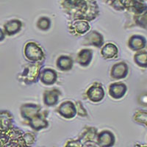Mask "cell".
Wrapping results in <instances>:
<instances>
[{"instance_id":"6da1fadb","label":"cell","mask_w":147,"mask_h":147,"mask_svg":"<svg viewBox=\"0 0 147 147\" xmlns=\"http://www.w3.org/2000/svg\"><path fill=\"white\" fill-rule=\"evenodd\" d=\"M25 57L31 62H38L43 60L44 57L41 48L33 42H29L24 48Z\"/></svg>"},{"instance_id":"7a4b0ae2","label":"cell","mask_w":147,"mask_h":147,"mask_svg":"<svg viewBox=\"0 0 147 147\" xmlns=\"http://www.w3.org/2000/svg\"><path fill=\"white\" fill-rule=\"evenodd\" d=\"M87 96L91 102H101L105 96V91H104L102 85L99 83H95L92 85L88 90Z\"/></svg>"},{"instance_id":"3957f363","label":"cell","mask_w":147,"mask_h":147,"mask_svg":"<svg viewBox=\"0 0 147 147\" xmlns=\"http://www.w3.org/2000/svg\"><path fill=\"white\" fill-rule=\"evenodd\" d=\"M40 67L37 65H28L22 74L23 80L25 82H35L39 75Z\"/></svg>"},{"instance_id":"277c9868","label":"cell","mask_w":147,"mask_h":147,"mask_svg":"<svg viewBox=\"0 0 147 147\" xmlns=\"http://www.w3.org/2000/svg\"><path fill=\"white\" fill-rule=\"evenodd\" d=\"M58 112L65 119H72L77 113L75 105L71 102H65L60 105L58 108Z\"/></svg>"},{"instance_id":"5b68a950","label":"cell","mask_w":147,"mask_h":147,"mask_svg":"<svg viewBox=\"0 0 147 147\" xmlns=\"http://www.w3.org/2000/svg\"><path fill=\"white\" fill-rule=\"evenodd\" d=\"M128 74V66L124 62L115 63L111 70V77L115 80L125 78Z\"/></svg>"},{"instance_id":"8992f818","label":"cell","mask_w":147,"mask_h":147,"mask_svg":"<svg viewBox=\"0 0 147 147\" xmlns=\"http://www.w3.org/2000/svg\"><path fill=\"white\" fill-rule=\"evenodd\" d=\"M127 86L121 82L111 84L109 88V94L114 99H121L125 95Z\"/></svg>"},{"instance_id":"52a82bcc","label":"cell","mask_w":147,"mask_h":147,"mask_svg":"<svg viewBox=\"0 0 147 147\" xmlns=\"http://www.w3.org/2000/svg\"><path fill=\"white\" fill-rule=\"evenodd\" d=\"M146 40L141 35H132L129 40V47L134 51H140L146 47Z\"/></svg>"},{"instance_id":"ba28073f","label":"cell","mask_w":147,"mask_h":147,"mask_svg":"<svg viewBox=\"0 0 147 147\" xmlns=\"http://www.w3.org/2000/svg\"><path fill=\"white\" fill-rule=\"evenodd\" d=\"M115 143V137L110 131L102 132L98 136V144L100 146H111Z\"/></svg>"},{"instance_id":"9c48e42d","label":"cell","mask_w":147,"mask_h":147,"mask_svg":"<svg viewBox=\"0 0 147 147\" xmlns=\"http://www.w3.org/2000/svg\"><path fill=\"white\" fill-rule=\"evenodd\" d=\"M40 110L38 106L35 105H32V104H27L24 105L21 108V112L22 115L24 119L30 120L32 119L34 116L38 115V113Z\"/></svg>"},{"instance_id":"30bf717a","label":"cell","mask_w":147,"mask_h":147,"mask_svg":"<svg viewBox=\"0 0 147 147\" xmlns=\"http://www.w3.org/2000/svg\"><path fill=\"white\" fill-rule=\"evenodd\" d=\"M40 80L44 84L47 85H53L57 80V73L50 69H46L43 70L40 74Z\"/></svg>"},{"instance_id":"8fae6325","label":"cell","mask_w":147,"mask_h":147,"mask_svg":"<svg viewBox=\"0 0 147 147\" xmlns=\"http://www.w3.org/2000/svg\"><path fill=\"white\" fill-rule=\"evenodd\" d=\"M22 24L19 20H10L4 26L5 32L8 35H14L20 31Z\"/></svg>"},{"instance_id":"7c38bea8","label":"cell","mask_w":147,"mask_h":147,"mask_svg":"<svg viewBox=\"0 0 147 147\" xmlns=\"http://www.w3.org/2000/svg\"><path fill=\"white\" fill-rule=\"evenodd\" d=\"M12 119V116L9 113H0V130L9 131L13 128Z\"/></svg>"},{"instance_id":"4fadbf2b","label":"cell","mask_w":147,"mask_h":147,"mask_svg":"<svg viewBox=\"0 0 147 147\" xmlns=\"http://www.w3.org/2000/svg\"><path fill=\"white\" fill-rule=\"evenodd\" d=\"M92 59V52L89 49H82L77 55V62L82 66H87Z\"/></svg>"},{"instance_id":"5bb4252c","label":"cell","mask_w":147,"mask_h":147,"mask_svg":"<svg viewBox=\"0 0 147 147\" xmlns=\"http://www.w3.org/2000/svg\"><path fill=\"white\" fill-rule=\"evenodd\" d=\"M86 40L88 44L94 45L96 47H102L103 44V37L98 32L93 31L85 37Z\"/></svg>"},{"instance_id":"9a60e30c","label":"cell","mask_w":147,"mask_h":147,"mask_svg":"<svg viewBox=\"0 0 147 147\" xmlns=\"http://www.w3.org/2000/svg\"><path fill=\"white\" fill-rule=\"evenodd\" d=\"M102 56L106 59H110L115 57L118 54V48L113 44H107L104 46L102 49Z\"/></svg>"},{"instance_id":"2e32d148","label":"cell","mask_w":147,"mask_h":147,"mask_svg":"<svg viewBox=\"0 0 147 147\" xmlns=\"http://www.w3.org/2000/svg\"><path fill=\"white\" fill-rule=\"evenodd\" d=\"M60 93L57 90H47L44 94V103L48 106H52L57 103Z\"/></svg>"},{"instance_id":"e0dca14e","label":"cell","mask_w":147,"mask_h":147,"mask_svg":"<svg viewBox=\"0 0 147 147\" xmlns=\"http://www.w3.org/2000/svg\"><path fill=\"white\" fill-rule=\"evenodd\" d=\"M57 66L62 71H69L73 66V60L69 56H60L57 60Z\"/></svg>"},{"instance_id":"ac0fdd59","label":"cell","mask_w":147,"mask_h":147,"mask_svg":"<svg viewBox=\"0 0 147 147\" xmlns=\"http://www.w3.org/2000/svg\"><path fill=\"white\" fill-rule=\"evenodd\" d=\"M30 126L35 129V130H39L42 128H45L48 126V122L43 118V116L40 115H36L34 116L32 119H30Z\"/></svg>"},{"instance_id":"d6986e66","label":"cell","mask_w":147,"mask_h":147,"mask_svg":"<svg viewBox=\"0 0 147 147\" xmlns=\"http://www.w3.org/2000/svg\"><path fill=\"white\" fill-rule=\"evenodd\" d=\"M72 30L77 34L82 35L90 30V25L85 21H76L72 24Z\"/></svg>"},{"instance_id":"ffe728a7","label":"cell","mask_w":147,"mask_h":147,"mask_svg":"<svg viewBox=\"0 0 147 147\" xmlns=\"http://www.w3.org/2000/svg\"><path fill=\"white\" fill-rule=\"evenodd\" d=\"M135 62L142 68H147V52L146 51H140L136 54L134 57Z\"/></svg>"},{"instance_id":"44dd1931","label":"cell","mask_w":147,"mask_h":147,"mask_svg":"<svg viewBox=\"0 0 147 147\" xmlns=\"http://www.w3.org/2000/svg\"><path fill=\"white\" fill-rule=\"evenodd\" d=\"M134 119L137 123L144 124L147 127V112L146 111H142V110L138 111L135 113Z\"/></svg>"},{"instance_id":"7402d4cb","label":"cell","mask_w":147,"mask_h":147,"mask_svg":"<svg viewBox=\"0 0 147 147\" xmlns=\"http://www.w3.org/2000/svg\"><path fill=\"white\" fill-rule=\"evenodd\" d=\"M51 22L50 19L47 17H42L38 20L37 23V26L41 30H47L50 27Z\"/></svg>"},{"instance_id":"603a6c76","label":"cell","mask_w":147,"mask_h":147,"mask_svg":"<svg viewBox=\"0 0 147 147\" xmlns=\"http://www.w3.org/2000/svg\"><path fill=\"white\" fill-rule=\"evenodd\" d=\"M22 138H23L26 146L31 145V144H33L34 140H35V137L31 133L24 134L23 136H22Z\"/></svg>"},{"instance_id":"cb8c5ba5","label":"cell","mask_w":147,"mask_h":147,"mask_svg":"<svg viewBox=\"0 0 147 147\" xmlns=\"http://www.w3.org/2000/svg\"><path fill=\"white\" fill-rule=\"evenodd\" d=\"M77 106L80 108V109L78 108L79 110H77V113H78V114H80V115H82V116H84V115H87V113H86V112H85V108H83V107H82V105H81L80 102H77Z\"/></svg>"},{"instance_id":"d4e9b609","label":"cell","mask_w":147,"mask_h":147,"mask_svg":"<svg viewBox=\"0 0 147 147\" xmlns=\"http://www.w3.org/2000/svg\"><path fill=\"white\" fill-rule=\"evenodd\" d=\"M140 104L144 105H147V95H144L143 96L140 97Z\"/></svg>"},{"instance_id":"484cf974","label":"cell","mask_w":147,"mask_h":147,"mask_svg":"<svg viewBox=\"0 0 147 147\" xmlns=\"http://www.w3.org/2000/svg\"><path fill=\"white\" fill-rule=\"evenodd\" d=\"M4 38H5V34H4L3 31L0 29V41L3 40Z\"/></svg>"}]
</instances>
